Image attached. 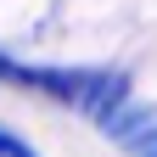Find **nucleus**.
I'll list each match as a JSON object with an SVG mask.
<instances>
[{"label": "nucleus", "instance_id": "f257e3e1", "mask_svg": "<svg viewBox=\"0 0 157 157\" xmlns=\"http://www.w3.org/2000/svg\"><path fill=\"white\" fill-rule=\"evenodd\" d=\"M151 129H157V107H151V101H129V107H124V112L107 124V135H112L124 151H135V146H140Z\"/></svg>", "mask_w": 157, "mask_h": 157}, {"label": "nucleus", "instance_id": "f03ea898", "mask_svg": "<svg viewBox=\"0 0 157 157\" xmlns=\"http://www.w3.org/2000/svg\"><path fill=\"white\" fill-rule=\"evenodd\" d=\"M135 157H157V129L146 135V140H140V146H135Z\"/></svg>", "mask_w": 157, "mask_h": 157}]
</instances>
